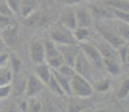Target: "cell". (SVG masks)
Here are the masks:
<instances>
[{
	"label": "cell",
	"instance_id": "cell-1",
	"mask_svg": "<svg viewBox=\"0 0 129 112\" xmlns=\"http://www.w3.org/2000/svg\"><path fill=\"white\" fill-rule=\"evenodd\" d=\"M93 93V86L89 80L75 72V74L71 78V95L80 99H88L91 98Z\"/></svg>",
	"mask_w": 129,
	"mask_h": 112
},
{
	"label": "cell",
	"instance_id": "cell-2",
	"mask_svg": "<svg viewBox=\"0 0 129 112\" xmlns=\"http://www.w3.org/2000/svg\"><path fill=\"white\" fill-rule=\"evenodd\" d=\"M51 39L55 44H75L78 43L73 35V30L69 29L63 25L54 27L51 29Z\"/></svg>",
	"mask_w": 129,
	"mask_h": 112
},
{
	"label": "cell",
	"instance_id": "cell-3",
	"mask_svg": "<svg viewBox=\"0 0 129 112\" xmlns=\"http://www.w3.org/2000/svg\"><path fill=\"white\" fill-rule=\"evenodd\" d=\"M81 51L84 53L86 58L90 61V63L94 66V68L98 71H102L103 67V57L100 54L96 46L92 43H83L81 45Z\"/></svg>",
	"mask_w": 129,
	"mask_h": 112
},
{
	"label": "cell",
	"instance_id": "cell-4",
	"mask_svg": "<svg viewBox=\"0 0 129 112\" xmlns=\"http://www.w3.org/2000/svg\"><path fill=\"white\" fill-rule=\"evenodd\" d=\"M74 69H75L76 73L81 74L82 76H84L85 79L90 80L91 76H92V69L94 68V66L90 63L86 56L84 55V53L80 49L78 56L75 58V62H74ZM95 69V68H94Z\"/></svg>",
	"mask_w": 129,
	"mask_h": 112
},
{
	"label": "cell",
	"instance_id": "cell-5",
	"mask_svg": "<svg viewBox=\"0 0 129 112\" xmlns=\"http://www.w3.org/2000/svg\"><path fill=\"white\" fill-rule=\"evenodd\" d=\"M56 45H57L59 54H61L64 59V63L73 66L81 47L78 46L76 43L75 44H56Z\"/></svg>",
	"mask_w": 129,
	"mask_h": 112
},
{
	"label": "cell",
	"instance_id": "cell-6",
	"mask_svg": "<svg viewBox=\"0 0 129 112\" xmlns=\"http://www.w3.org/2000/svg\"><path fill=\"white\" fill-rule=\"evenodd\" d=\"M98 30H99V33H100L101 36H102V38L105 39L107 43H109L113 48H116V49H118L121 45H123L126 43V42L123 41L117 33H116L115 29L112 30V29H109L107 26H99Z\"/></svg>",
	"mask_w": 129,
	"mask_h": 112
},
{
	"label": "cell",
	"instance_id": "cell-7",
	"mask_svg": "<svg viewBox=\"0 0 129 112\" xmlns=\"http://www.w3.org/2000/svg\"><path fill=\"white\" fill-rule=\"evenodd\" d=\"M29 55L31 61L35 64H41L46 61L45 58V49H44V43L39 39H34L30 43L29 47Z\"/></svg>",
	"mask_w": 129,
	"mask_h": 112
},
{
	"label": "cell",
	"instance_id": "cell-8",
	"mask_svg": "<svg viewBox=\"0 0 129 112\" xmlns=\"http://www.w3.org/2000/svg\"><path fill=\"white\" fill-rule=\"evenodd\" d=\"M43 88H44V83L41 81V79L37 75H30L27 80L25 92H26V95L28 98H34V96L38 95L41 93Z\"/></svg>",
	"mask_w": 129,
	"mask_h": 112
},
{
	"label": "cell",
	"instance_id": "cell-9",
	"mask_svg": "<svg viewBox=\"0 0 129 112\" xmlns=\"http://www.w3.org/2000/svg\"><path fill=\"white\" fill-rule=\"evenodd\" d=\"M0 34H1L6 45L12 46L14 44H16L17 38H18V25L15 21H12L10 25L2 28L0 30Z\"/></svg>",
	"mask_w": 129,
	"mask_h": 112
},
{
	"label": "cell",
	"instance_id": "cell-10",
	"mask_svg": "<svg viewBox=\"0 0 129 112\" xmlns=\"http://www.w3.org/2000/svg\"><path fill=\"white\" fill-rule=\"evenodd\" d=\"M76 26L78 27H91L93 25V17L88 8L80 7L75 10Z\"/></svg>",
	"mask_w": 129,
	"mask_h": 112
},
{
	"label": "cell",
	"instance_id": "cell-11",
	"mask_svg": "<svg viewBox=\"0 0 129 112\" xmlns=\"http://www.w3.org/2000/svg\"><path fill=\"white\" fill-rule=\"evenodd\" d=\"M38 7H39L38 0H21L18 14L23 18H27L31 14H34L35 11L38 10Z\"/></svg>",
	"mask_w": 129,
	"mask_h": 112
},
{
	"label": "cell",
	"instance_id": "cell-12",
	"mask_svg": "<svg viewBox=\"0 0 129 112\" xmlns=\"http://www.w3.org/2000/svg\"><path fill=\"white\" fill-rule=\"evenodd\" d=\"M90 12L92 15L93 19L96 18V19H106V18H112L113 15V11L110 7L106 6L102 7V6H99V5H93V6L90 7Z\"/></svg>",
	"mask_w": 129,
	"mask_h": 112
},
{
	"label": "cell",
	"instance_id": "cell-13",
	"mask_svg": "<svg viewBox=\"0 0 129 112\" xmlns=\"http://www.w3.org/2000/svg\"><path fill=\"white\" fill-rule=\"evenodd\" d=\"M119 57H110V58H103V67L112 75H118L120 73L121 65Z\"/></svg>",
	"mask_w": 129,
	"mask_h": 112
},
{
	"label": "cell",
	"instance_id": "cell-14",
	"mask_svg": "<svg viewBox=\"0 0 129 112\" xmlns=\"http://www.w3.org/2000/svg\"><path fill=\"white\" fill-rule=\"evenodd\" d=\"M36 75L41 79V81L44 84H47L52 76V68L49 67V65L47 63H41V64H36Z\"/></svg>",
	"mask_w": 129,
	"mask_h": 112
},
{
	"label": "cell",
	"instance_id": "cell-15",
	"mask_svg": "<svg viewBox=\"0 0 129 112\" xmlns=\"http://www.w3.org/2000/svg\"><path fill=\"white\" fill-rule=\"evenodd\" d=\"M52 73H53L54 78L56 79V81L58 82V84L61 85L65 95H71V79L61 74L59 72H57V69L52 68Z\"/></svg>",
	"mask_w": 129,
	"mask_h": 112
},
{
	"label": "cell",
	"instance_id": "cell-16",
	"mask_svg": "<svg viewBox=\"0 0 129 112\" xmlns=\"http://www.w3.org/2000/svg\"><path fill=\"white\" fill-rule=\"evenodd\" d=\"M61 24L63 26L68 27L69 29L73 30L76 27V18H75V10H72V9H69V10H65L62 14L61 16Z\"/></svg>",
	"mask_w": 129,
	"mask_h": 112
},
{
	"label": "cell",
	"instance_id": "cell-17",
	"mask_svg": "<svg viewBox=\"0 0 129 112\" xmlns=\"http://www.w3.org/2000/svg\"><path fill=\"white\" fill-rule=\"evenodd\" d=\"M43 43H44V49H45V58H46V61L47 59L53 58V57H56V56L61 55L59 52H58L57 45L54 43L52 39H46V41H44Z\"/></svg>",
	"mask_w": 129,
	"mask_h": 112
},
{
	"label": "cell",
	"instance_id": "cell-18",
	"mask_svg": "<svg viewBox=\"0 0 129 112\" xmlns=\"http://www.w3.org/2000/svg\"><path fill=\"white\" fill-rule=\"evenodd\" d=\"M105 5L112 9L129 12V0H106Z\"/></svg>",
	"mask_w": 129,
	"mask_h": 112
},
{
	"label": "cell",
	"instance_id": "cell-19",
	"mask_svg": "<svg viewBox=\"0 0 129 112\" xmlns=\"http://www.w3.org/2000/svg\"><path fill=\"white\" fill-rule=\"evenodd\" d=\"M12 81V71L10 67H0V86L10 84Z\"/></svg>",
	"mask_w": 129,
	"mask_h": 112
},
{
	"label": "cell",
	"instance_id": "cell-20",
	"mask_svg": "<svg viewBox=\"0 0 129 112\" xmlns=\"http://www.w3.org/2000/svg\"><path fill=\"white\" fill-rule=\"evenodd\" d=\"M115 30L125 42H129V24L127 22H117L115 25Z\"/></svg>",
	"mask_w": 129,
	"mask_h": 112
},
{
	"label": "cell",
	"instance_id": "cell-21",
	"mask_svg": "<svg viewBox=\"0 0 129 112\" xmlns=\"http://www.w3.org/2000/svg\"><path fill=\"white\" fill-rule=\"evenodd\" d=\"M73 35L75 37L76 42L83 43L90 37V30H89L88 27H76L75 29H73Z\"/></svg>",
	"mask_w": 129,
	"mask_h": 112
},
{
	"label": "cell",
	"instance_id": "cell-22",
	"mask_svg": "<svg viewBox=\"0 0 129 112\" xmlns=\"http://www.w3.org/2000/svg\"><path fill=\"white\" fill-rule=\"evenodd\" d=\"M47 85H48L49 90H51V91L53 92L54 94H56V95H59V96H61V95H65V93H64V91L62 90L61 85H59L58 82L56 81V79L54 78L53 73H52V76H51V79H49Z\"/></svg>",
	"mask_w": 129,
	"mask_h": 112
},
{
	"label": "cell",
	"instance_id": "cell-23",
	"mask_svg": "<svg viewBox=\"0 0 129 112\" xmlns=\"http://www.w3.org/2000/svg\"><path fill=\"white\" fill-rule=\"evenodd\" d=\"M109 88H110V81L107 79L99 80L93 85V90H95L98 92H107L109 90Z\"/></svg>",
	"mask_w": 129,
	"mask_h": 112
},
{
	"label": "cell",
	"instance_id": "cell-24",
	"mask_svg": "<svg viewBox=\"0 0 129 112\" xmlns=\"http://www.w3.org/2000/svg\"><path fill=\"white\" fill-rule=\"evenodd\" d=\"M57 72H59L61 74H63V75L68 76V78H70V79L75 74V69H74V67L69 65V64H66V63L62 64V65L57 68Z\"/></svg>",
	"mask_w": 129,
	"mask_h": 112
},
{
	"label": "cell",
	"instance_id": "cell-25",
	"mask_svg": "<svg viewBox=\"0 0 129 112\" xmlns=\"http://www.w3.org/2000/svg\"><path fill=\"white\" fill-rule=\"evenodd\" d=\"M129 95V79H126L120 85L118 91V99H125Z\"/></svg>",
	"mask_w": 129,
	"mask_h": 112
},
{
	"label": "cell",
	"instance_id": "cell-26",
	"mask_svg": "<svg viewBox=\"0 0 129 112\" xmlns=\"http://www.w3.org/2000/svg\"><path fill=\"white\" fill-rule=\"evenodd\" d=\"M46 62L49 65V67H51V68H54V69H57L62 64H64V59H63V57H62V55L53 57V58H51V59H47Z\"/></svg>",
	"mask_w": 129,
	"mask_h": 112
},
{
	"label": "cell",
	"instance_id": "cell-27",
	"mask_svg": "<svg viewBox=\"0 0 129 112\" xmlns=\"http://www.w3.org/2000/svg\"><path fill=\"white\" fill-rule=\"evenodd\" d=\"M112 11H113V15H115V16L117 17L120 21H123V22L129 24V12L121 11V10H118V9H112Z\"/></svg>",
	"mask_w": 129,
	"mask_h": 112
},
{
	"label": "cell",
	"instance_id": "cell-28",
	"mask_svg": "<svg viewBox=\"0 0 129 112\" xmlns=\"http://www.w3.org/2000/svg\"><path fill=\"white\" fill-rule=\"evenodd\" d=\"M20 1L21 0H7L6 4L9 7V9L12 11V14H18L19 7H20Z\"/></svg>",
	"mask_w": 129,
	"mask_h": 112
},
{
	"label": "cell",
	"instance_id": "cell-29",
	"mask_svg": "<svg viewBox=\"0 0 129 112\" xmlns=\"http://www.w3.org/2000/svg\"><path fill=\"white\" fill-rule=\"evenodd\" d=\"M10 92H11L10 84H7V85L0 86V100H4V99L8 98L9 94H10Z\"/></svg>",
	"mask_w": 129,
	"mask_h": 112
},
{
	"label": "cell",
	"instance_id": "cell-30",
	"mask_svg": "<svg viewBox=\"0 0 129 112\" xmlns=\"http://www.w3.org/2000/svg\"><path fill=\"white\" fill-rule=\"evenodd\" d=\"M14 21L11 19V16H6V15H0V30L8 25H10Z\"/></svg>",
	"mask_w": 129,
	"mask_h": 112
},
{
	"label": "cell",
	"instance_id": "cell-31",
	"mask_svg": "<svg viewBox=\"0 0 129 112\" xmlns=\"http://www.w3.org/2000/svg\"><path fill=\"white\" fill-rule=\"evenodd\" d=\"M9 62V55L5 52H0V67L7 66V63Z\"/></svg>",
	"mask_w": 129,
	"mask_h": 112
},
{
	"label": "cell",
	"instance_id": "cell-32",
	"mask_svg": "<svg viewBox=\"0 0 129 112\" xmlns=\"http://www.w3.org/2000/svg\"><path fill=\"white\" fill-rule=\"evenodd\" d=\"M0 15H6V16H11L12 15V11L9 9V7L7 6V4L0 5Z\"/></svg>",
	"mask_w": 129,
	"mask_h": 112
},
{
	"label": "cell",
	"instance_id": "cell-33",
	"mask_svg": "<svg viewBox=\"0 0 129 112\" xmlns=\"http://www.w3.org/2000/svg\"><path fill=\"white\" fill-rule=\"evenodd\" d=\"M30 111H41L42 110V104L39 102H34L28 106Z\"/></svg>",
	"mask_w": 129,
	"mask_h": 112
},
{
	"label": "cell",
	"instance_id": "cell-34",
	"mask_svg": "<svg viewBox=\"0 0 129 112\" xmlns=\"http://www.w3.org/2000/svg\"><path fill=\"white\" fill-rule=\"evenodd\" d=\"M57 1L62 2V4H65L68 6H74V5H78L80 4L82 0H57Z\"/></svg>",
	"mask_w": 129,
	"mask_h": 112
},
{
	"label": "cell",
	"instance_id": "cell-35",
	"mask_svg": "<svg viewBox=\"0 0 129 112\" xmlns=\"http://www.w3.org/2000/svg\"><path fill=\"white\" fill-rule=\"evenodd\" d=\"M5 47H6V43H5V41H4V38H2L1 34H0V52L4 51Z\"/></svg>",
	"mask_w": 129,
	"mask_h": 112
},
{
	"label": "cell",
	"instance_id": "cell-36",
	"mask_svg": "<svg viewBox=\"0 0 129 112\" xmlns=\"http://www.w3.org/2000/svg\"><path fill=\"white\" fill-rule=\"evenodd\" d=\"M125 64L129 65V44L127 45V53H126V61H125Z\"/></svg>",
	"mask_w": 129,
	"mask_h": 112
}]
</instances>
